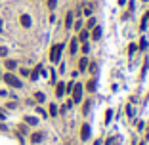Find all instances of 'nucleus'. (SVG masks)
Segmentation results:
<instances>
[{
  "instance_id": "13",
  "label": "nucleus",
  "mask_w": 149,
  "mask_h": 145,
  "mask_svg": "<svg viewBox=\"0 0 149 145\" xmlns=\"http://www.w3.org/2000/svg\"><path fill=\"white\" fill-rule=\"evenodd\" d=\"M55 4H58V0H48V8H50V10H54Z\"/></svg>"
},
{
  "instance_id": "2",
  "label": "nucleus",
  "mask_w": 149,
  "mask_h": 145,
  "mask_svg": "<svg viewBox=\"0 0 149 145\" xmlns=\"http://www.w3.org/2000/svg\"><path fill=\"white\" fill-rule=\"evenodd\" d=\"M61 50H63V44H55V46H52V50H50V59H52L54 63H58V61H59Z\"/></svg>"
},
{
  "instance_id": "10",
  "label": "nucleus",
  "mask_w": 149,
  "mask_h": 145,
  "mask_svg": "<svg viewBox=\"0 0 149 145\" xmlns=\"http://www.w3.org/2000/svg\"><path fill=\"white\" fill-rule=\"evenodd\" d=\"M78 67H80V71H84V69L88 67V59H86V57H84V59H80V63H78Z\"/></svg>"
},
{
  "instance_id": "19",
  "label": "nucleus",
  "mask_w": 149,
  "mask_h": 145,
  "mask_svg": "<svg viewBox=\"0 0 149 145\" xmlns=\"http://www.w3.org/2000/svg\"><path fill=\"white\" fill-rule=\"evenodd\" d=\"M0 55H2V57H6V55H8V50H6L4 46H2V48H0Z\"/></svg>"
},
{
  "instance_id": "11",
  "label": "nucleus",
  "mask_w": 149,
  "mask_h": 145,
  "mask_svg": "<svg viewBox=\"0 0 149 145\" xmlns=\"http://www.w3.org/2000/svg\"><path fill=\"white\" fill-rule=\"evenodd\" d=\"M55 92H58V95H63V92H65V86H63V82H61V84H58Z\"/></svg>"
},
{
  "instance_id": "18",
  "label": "nucleus",
  "mask_w": 149,
  "mask_h": 145,
  "mask_svg": "<svg viewBox=\"0 0 149 145\" xmlns=\"http://www.w3.org/2000/svg\"><path fill=\"white\" fill-rule=\"evenodd\" d=\"M35 97H36V99H38V101H44V94H42V92H38V94H36Z\"/></svg>"
},
{
  "instance_id": "8",
  "label": "nucleus",
  "mask_w": 149,
  "mask_h": 145,
  "mask_svg": "<svg viewBox=\"0 0 149 145\" xmlns=\"http://www.w3.org/2000/svg\"><path fill=\"white\" fill-rule=\"evenodd\" d=\"M92 36H94V40H99V36H101V29L96 27V29H94V32H92Z\"/></svg>"
},
{
  "instance_id": "17",
  "label": "nucleus",
  "mask_w": 149,
  "mask_h": 145,
  "mask_svg": "<svg viewBox=\"0 0 149 145\" xmlns=\"http://www.w3.org/2000/svg\"><path fill=\"white\" fill-rule=\"evenodd\" d=\"M71 52H73V54L77 52V40H73V42H71Z\"/></svg>"
},
{
  "instance_id": "6",
  "label": "nucleus",
  "mask_w": 149,
  "mask_h": 145,
  "mask_svg": "<svg viewBox=\"0 0 149 145\" xmlns=\"http://www.w3.org/2000/svg\"><path fill=\"white\" fill-rule=\"evenodd\" d=\"M65 27H73V14H67V17H65Z\"/></svg>"
},
{
  "instance_id": "15",
  "label": "nucleus",
  "mask_w": 149,
  "mask_h": 145,
  "mask_svg": "<svg viewBox=\"0 0 149 145\" xmlns=\"http://www.w3.org/2000/svg\"><path fill=\"white\" fill-rule=\"evenodd\" d=\"M25 120H27L29 124H36V122H38V120H36L35 117H27V118H25Z\"/></svg>"
},
{
  "instance_id": "12",
  "label": "nucleus",
  "mask_w": 149,
  "mask_h": 145,
  "mask_svg": "<svg viewBox=\"0 0 149 145\" xmlns=\"http://www.w3.org/2000/svg\"><path fill=\"white\" fill-rule=\"evenodd\" d=\"M50 115H52V117H55V115H58V107H55V105H52V107H50Z\"/></svg>"
},
{
  "instance_id": "20",
  "label": "nucleus",
  "mask_w": 149,
  "mask_h": 145,
  "mask_svg": "<svg viewBox=\"0 0 149 145\" xmlns=\"http://www.w3.org/2000/svg\"><path fill=\"white\" fill-rule=\"evenodd\" d=\"M88 27H96V19H90V21H88Z\"/></svg>"
},
{
  "instance_id": "14",
  "label": "nucleus",
  "mask_w": 149,
  "mask_h": 145,
  "mask_svg": "<svg viewBox=\"0 0 149 145\" xmlns=\"http://www.w3.org/2000/svg\"><path fill=\"white\" fill-rule=\"evenodd\" d=\"M88 90H90V92H94V90H96V82H94V80L88 82Z\"/></svg>"
},
{
  "instance_id": "21",
  "label": "nucleus",
  "mask_w": 149,
  "mask_h": 145,
  "mask_svg": "<svg viewBox=\"0 0 149 145\" xmlns=\"http://www.w3.org/2000/svg\"><path fill=\"white\" fill-rule=\"evenodd\" d=\"M6 118V115H4V111H0V120H4Z\"/></svg>"
},
{
  "instance_id": "9",
  "label": "nucleus",
  "mask_w": 149,
  "mask_h": 145,
  "mask_svg": "<svg viewBox=\"0 0 149 145\" xmlns=\"http://www.w3.org/2000/svg\"><path fill=\"white\" fill-rule=\"evenodd\" d=\"M40 139H42V134H33V136H31V141H33V143H38Z\"/></svg>"
},
{
  "instance_id": "1",
  "label": "nucleus",
  "mask_w": 149,
  "mask_h": 145,
  "mask_svg": "<svg viewBox=\"0 0 149 145\" xmlns=\"http://www.w3.org/2000/svg\"><path fill=\"white\" fill-rule=\"evenodd\" d=\"M4 82L8 84V86H12V88H21L23 84H21V80H19L15 75H12V72H8V75H4Z\"/></svg>"
},
{
  "instance_id": "4",
  "label": "nucleus",
  "mask_w": 149,
  "mask_h": 145,
  "mask_svg": "<svg viewBox=\"0 0 149 145\" xmlns=\"http://www.w3.org/2000/svg\"><path fill=\"white\" fill-rule=\"evenodd\" d=\"M19 21H21V25H23V27H31V17H29L27 14H23Z\"/></svg>"
},
{
  "instance_id": "3",
  "label": "nucleus",
  "mask_w": 149,
  "mask_h": 145,
  "mask_svg": "<svg viewBox=\"0 0 149 145\" xmlns=\"http://www.w3.org/2000/svg\"><path fill=\"white\" fill-rule=\"evenodd\" d=\"M80 95H82V84H77L73 86V101H80Z\"/></svg>"
},
{
  "instance_id": "5",
  "label": "nucleus",
  "mask_w": 149,
  "mask_h": 145,
  "mask_svg": "<svg viewBox=\"0 0 149 145\" xmlns=\"http://www.w3.org/2000/svg\"><path fill=\"white\" fill-rule=\"evenodd\" d=\"M80 136H82V139H88V137H90V126H82Z\"/></svg>"
},
{
  "instance_id": "7",
  "label": "nucleus",
  "mask_w": 149,
  "mask_h": 145,
  "mask_svg": "<svg viewBox=\"0 0 149 145\" xmlns=\"http://www.w3.org/2000/svg\"><path fill=\"white\" fill-rule=\"evenodd\" d=\"M15 67H17V63H15V61H12V59H8V61H6V69H10V71H14Z\"/></svg>"
},
{
  "instance_id": "16",
  "label": "nucleus",
  "mask_w": 149,
  "mask_h": 145,
  "mask_svg": "<svg viewBox=\"0 0 149 145\" xmlns=\"http://www.w3.org/2000/svg\"><path fill=\"white\" fill-rule=\"evenodd\" d=\"M86 38H88V31H80V40L84 42Z\"/></svg>"
}]
</instances>
